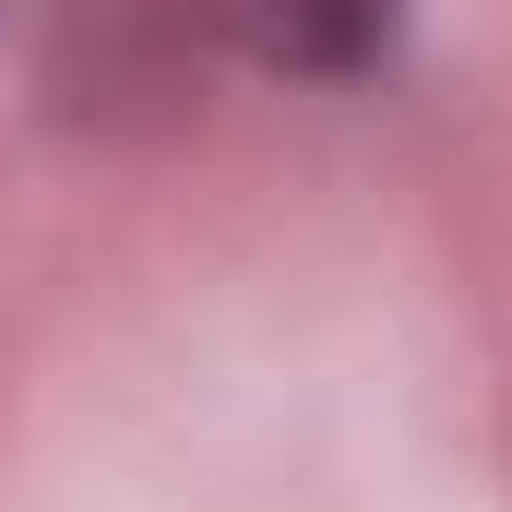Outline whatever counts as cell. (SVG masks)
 I'll return each instance as SVG.
<instances>
[{
  "instance_id": "obj_1",
  "label": "cell",
  "mask_w": 512,
  "mask_h": 512,
  "mask_svg": "<svg viewBox=\"0 0 512 512\" xmlns=\"http://www.w3.org/2000/svg\"><path fill=\"white\" fill-rule=\"evenodd\" d=\"M405 24V0H72V36H96V72H179V60H251L286 84L370 72Z\"/></svg>"
}]
</instances>
